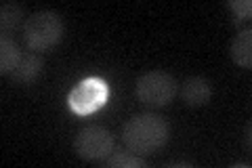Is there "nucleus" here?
I'll use <instances>...</instances> for the list:
<instances>
[{
	"label": "nucleus",
	"instance_id": "f257e3e1",
	"mask_svg": "<svg viewBox=\"0 0 252 168\" xmlns=\"http://www.w3.org/2000/svg\"><path fill=\"white\" fill-rule=\"evenodd\" d=\"M170 126L158 114H137L122 129V141L132 154L149 156L168 143Z\"/></svg>",
	"mask_w": 252,
	"mask_h": 168
},
{
	"label": "nucleus",
	"instance_id": "f03ea898",
	"mask_svg": "<svg viewBox=\"0 0 252 168\" xmlns=\"http://www.w3.org/2000/svg\"><path fill=\"white\" fill-rule=\"evenodd\" d=\"M65 23L57 11H36L26 19L21 28L23 44L32 53H44L51 51L55 44L61 42Z\"/></svg>",
	"mask_w": 252,
	"mask_h": 168
},
{
	"label": "nucleus",
	"instance_id": "7ed1b4c3",
	"mask_svg": "<svg viewBox=\"0 0 252 168\" xmlns=\"http://www.w3.org/2000/svg\"><path fill=\"white\" fill-rule=\"evenodd\" d=\"M177 80L164 69H149L137 80V97L149 107H164L175 99Z\"/></svg>",
	"mask_w": 252,
	"mask_h": 168
},
{
	"label": "nucleus",
	"instance_id": "20e7f679",
	"mask_svg": "<svg viewBox=\"0 0 252 168\" xmlns=\"http://www.w3.org/2000/svg\"><path fill=\"white\" fill-rule=\"evenodd\" d=\"M74 151L82 160H105L114 151V134L101 124H89L78 131Z\"/></svg>",
	"mask_w": 252,
	"mask_h": 168
},
{
	"label": "nucleus",
	"instance_id": "39448f33",
	"mask_svg": "<svg viewBox=\"0 0 252 168\" xmlns=\"http://www.w3.org/2000/svg\"><path fill=\"white\" fill-rule=\"evenodd\" d=\"M107 99V84L99 78H86L69 93V107L76 114H91Z\"/></svg>",
	"mask_w": 252,
	"mask_h": 168
},
{
	"label": "nucleus",
	"instance_id": "423d86ee",
	"mask_svg": "<svg viewBox=\"0 0 252 168\" xmlns=\"http://www.w3.org/2000/svg\"><path fill=\"white\" fill-rule=\"evenodd\" d=\"M212 93H215L212 82L204 76H189L179 86V95H181V99H183V103L187 107L206 105V103L210 101V97H212Z\"/></svg>",
	"mask_w": 252,
	"mask_h": 168
},
{
	"label": "nucleus",
	"instance_id": "0eeeda50",
	"mask_svg": "<svg viewBox=\"0 0 252 168\" xmlns=\"http://www.w3.org/2000/svg\"><path fill=\"white\" fill-rule=\"evenodd\" d=\"M42 69H44V61H42L40 55L32 53V51L30 53H23L19 66L11 71V80H13L15 84L28 86V84H32L38 76L42 74Z\"/></svg>",
	"mask_w": 252,
	"mask_h": 168
},
{
	"label": "nucleus",
	"instance_id": "6e6552de",
	"mask_svg": "<svg viewBox=\"0 0 252 168\" xmlns=\"http://www.w3.org/2000/svg\"><path fill=\"white\" fill-rule=\"evenodd\" d=\"M229 57L235 66H240L244 69L252 67V30H240L233 36L231 44H229Z\"/></svg>",
	"mask_w": 252,
	"mask_h": 168
},
{
	"label": "nucleus",
	"instance_id": "1a4fd4ad",
	"mask_svg": "<svg viewBox=\"0 0 252 168\" xmlns=\"http://www.w3.org/2000/svg\"><path fill=\"white\" fill-rule=\"evenodd\" d=\"M21 57H23V53L19 49V44L11 36L0 38V74H11L19 66Z\"/></svg>",
	"mask_w": 252,
	"mask_h": 168
},
{
	"label": "nucleus",
	"instance_id": "9d476101",
	"mask_svg": "<svg viewBox=\"0 0 252 168\" xmlns=\"http://www.w3.org/2000/svg\"><path fill=\"white\" fill-rule=\"evenodd\" d=\"M23 21V9L19 2H13V0H6L0 6V28H2V36H9L17 30ZM23 28V26H21Z\"/></svg>",
	"mask_w": 252,
	"mask_h": 168
},
{
	"label": "nucleus",
	"instance_id": "9b49d317",
	"mask_svg": "<svg viewBox=\"0 0 252 168\" xmlns=\"http://www.w3.org/2000/svg\"><path fill=\"white\" fill-rule=\"evenodd\" d=\"M103 166L107 168H145L147 162L143 156L132 154V151H114L103 160Z\"/></svg>",
	"mask_w": 252,
	"mask_h": 168
},
{
	"label": "nucleus",
	"instance_id": "f8f14e48",
	"mask_svg": "<svg viewBox=\"0 0 252 168\" xmlns=\"http://www.w3.org/2000/svg\"><path fill=\"white\" fill-rule=\"evenodd\" d=\"M227 4H229V9L233 11L235 21L250 19V13H252V2L250 0H231V2H227Z\"/></svg>",
	"mask_w": 252,
	"mask_h": 168
},
{
	"label": "nucleus",
	"instance_id": "ddd939ff",
	"mask_svg": "<svg viewBox=\"0 0 252 168\" xmlns=\"http://www.w3.org/2000/svg\"><path fill=\"white\" fill-rule=\"evenodd\" d=\"M250 129H252V122L248 120L246 122V129H244V143H246V147L250 149V145H252V139H250Z\"/></svg>",
	"mask_w": 252,
	"mask_h": 168
},
{
	"label": "nucleus",
	"instance_id": "4468645a",
	"mask_svg": "<svg viewBox=\"0 0 252 168\" xmlns=\"http://www.w3.org/2000/svg\"><path fill=\"white\" fill-rule=\"evenodd\" d=\"M166 166H193L191 162H183V160H175V162H166Z\"/></svg>",
	"mask_w": 252,
	"mask_h": 168
}]
</instances>
